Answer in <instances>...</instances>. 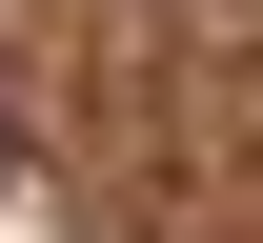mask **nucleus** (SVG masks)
I'll return each instance as SVG.
<instances>
[{
    "label": "nucleus",
    "instance_id": "1",
    "mask_svg": "<svg viewBox=\"0 0 263 243\" xmlns=\"http://www.w3.org/2000/svg\"><path fill=\"white\" fill-rule=\"evenodd\" d=\"M0 162H21V142H0Z\"/></svg>",
    "mask_w": 263,
    "mask_h": 243
}]
</instances>
